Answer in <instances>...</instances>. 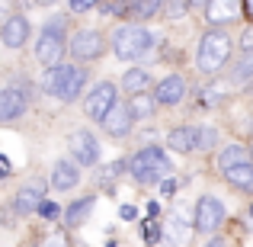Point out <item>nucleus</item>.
<instances>
[{"label":"nucleus","mask_w":253,"mask_h":247,"mask_svg":"<svg viewBox=\"0 0 253 247\" xmlns=\"http://www.w3.org/2000/svg\"><path fill=\"white\" fill-rule=\"evenodd\" d=\"M39 215H42V218H48V222H55V218L61 215V205H58V202H51V199H45V202H42V209H39Z\"/></svg>","instance_id":"32"},{"label":"nucleus","mask_w":253,"mask_h":247,"mask_svg":"<svg viewBox=\"0 0 253 247\" xmlns=\"http://www.w3.org/2000/svg\"><path fill=\"white\" fill-rule=\"evenodd\" d=\"M244 13H247V19L253 23V0H244Z\"/></svg>","instance_id":"40"},{"label":"nucleus","mask_w":253,"mask_h":247,"mask_svg":"<svg viewBox=\"0 0 253 247\" xmlns=\"http://www.w3.org/2000/svg\"><path fill=\"white\" fill-rule=\"evenodd\" d=\"M29 109V84L10 81L0 90V122H13Z\"/></svg>","instance_id":"6"},{"label":"nucleus","mask_w":253,"mask_h":247,"mask_svg":"<svg viewBox=\"0 0 253 247\" xmlns=\"http://www.w3.org/2000/svg\"><path fill=\"white\" fill-rule=\"evenodd\" d=\"M45 202V180H32V183L19 186L16 196H13V209L19 212V215H32V212H39Z\"/></svg>","instance_id":"11"},{"label":"nucleus","mask_w":253,"mask_h":247,"mask_svg":"<svg viewBox=\"0 0 253 247\" xmlns=\"http://www.w3.org/2000/svg\"><path fill=\"white\" fill-rule=\"evenodd\" d=\"M86 87V71L77 64H58L42 74V90L61 103H74Z\"/></svg>","instance_id":"2"},{"label":"nucleus","mask_w":253,"mask_h":247,"mask_svg":"<svg viewBox=\"0 0 253 247\" xmlns=\"http://www.w3.org/2000/svg\"><path fill=\"white\" fill-rule=\"evenodd\" d=\"M122 87L128 93H135V97H141L144 90L151 87V71H144V68H128L122 74Z\"/></svg>","instance_id":"21"},{"label":"nucleus","mask_w":253,"mask_h":247,"mask_svg":"<svg viewBox=\"0 0 253 247\" xmlns=\"http://www.w3.org/2000/svg\"><path fill=\"white\" fill-rule=\"evenodd\" d=\"M192 231H196V225H189L186 215L176 209V212H170L167 225H164V241H167V247H189Z\"/></svg>","instance_id":"13"},{"label":"nucleus","mask_w":253,"mask_h":247,"mask_svg":"<svg viewBox=\"0 0 253 247\" xmlns=\"http://www.w3.org/2000/svg\"><path fill=\"white\" fill-rule=\"evenodd\" d=\"M167 148L179 151V154H196L199 151V129L196 125H179L167 135Z\"/></svg>","instance_id":"18"},{"label":"nucleus","mask_w":253,"mask_h":247,"mask_svg":"<svg viewBox=\"0 0 253 247\" xmlns=\"http://www.w3.org/2000/svg\"><path fill=\"white\" fill-rule=\"evenodd\" d=\"M68 151H71V161L77 167H96L99 164V145L90 132H74L68 142Z\"/></svg>","instance_id":"10"},{"label":"nucleus","mask_w":253,"mask_h":247,"mask_svg":"<svg viewBox=\"0 0 253 247\" xmlns=\"http://www.w3.org/2000/svg\"><path fill=\"white\" fill-rule=\"evenodd\" d=\"M176 186H179V180L176 177H167L161 183V193H164V196H173V193H176Z\"/></svg>","instance_id":"35"},{"label":"nucleus","mask_w":253,"mask_h":247,"mask_svg":"<svg viewBox=\"0 0 253 247\" xmlns=\"http://www.w3.org/2000/svg\"><path fill=\"white\" fill-rule=\"evenodd\" d=\"M157 13H164L161 0H144V3H128V19L135 23H144V19H154Z\"/></svg>","instance_id":"24"},{"label":"nucleus","mask_w":253,"mask_h":247,"mask_svg":"<svg viewBox=\"0 0 253 247\" xmlns=\"http://www.w3.org/2000/svg\"><path fill=\"white\" fill-rule=\"evenodd\" d=\"M154 99L161 106H176L186 99V77L183 74H167L161 84L154 87Z\"/></svg>","instance_id":"14"},{"label":"nucleus","mask_w":253,"mask_h":247,"mask_svg":"<svg viewBox=\"0 0 253 247\" xmlns=\"http://www.w3.org/2000/svg\"><path fill=\"white\" fill-rule=\"evenodd\" d=\"M196 129H199V151H215V145H218L215 125H196Z\"/></svg>","instance_id":"27"},{"label":"nucleus","mask_w":253,"mask_h":247,"mask_svg":"<svg viewBox=\"0 0 253 247\" xmlns=\"http://www.w3.org/2000/svg\"><path fill=\"white\" fill-rule=\"evenodd\" d=\"M154 45H157V36L148 26L122 23L112 32V51H116V58H122V61H141V58L151 55Z\"/></svg>","instance_id":"1"},{"label":"nucleus","mask_w":253,"mask_h":247,"mask_svg":"<svg viewBox=\"0 0 253 247\" xmlns=\"http://www.w3.org/2000/svg\"><path fill=\"white\" fill-rule=\"evenodd\" d=\"M164 241V225H157V222H144V244H161Z\"/></svg>","instance_id":"29"},{"label":"nucleus","mask_w":253,"mask_h":247,"mask_svg":"<svg viewBox=\"0 0 253 247\" xmlns=\"http://www.w3.org/2000/svg\"><path fill=\"white\" fill-rule=\"evenodd\" d=\"M250 157H253V151L250 148H244V145H237V142H231L228 148H221L218 151V170L221 173H228V170H234V167H244V164H250Z\"/></svg>","instance_id":"19"},{"label":"nucleus","mask_w":253,"mask_h":247,"mask_svg":"<svg viewBox=\"0 0 253 247\" xmlns=\"http://www.w3.org/2000/svg\"><path fill=\"white\" fill-rule=\"evenodd\" d=\"M93 205H96V196H81V199H74V202L64 209V225H68V228H77V225H84L86 218H90Z\"/></svg>","instance_id":"20"},{"label":"nucleus","mask_w":253,"mask_h":247,"mask_svg":"<svg viewBox=\"0 0 253 247\" xmlns=\"http://www.w3.org/2000/svg\"><path fill=\"white\" fill-rule=\"evenodd\" d=\"M68 51L74 55V61H96L106 51V39H103V32H96V29H81V32L71 36Z\"/></svg>","instance_id":"9"},{"label":"nucleus","mask_w":253,"mask_h":247,"mask_svg":"<svg viewBox=\"0 0 253 247\" xmlns=\"http://www.w3.org/2000/svg\"><path fill=\"white\" fill-rule=\"evenodd\" d=\"M71 13H90V10H99V3H93V0H71Z\"/></svg>","instance_id":"33"},{"label":"nucleus","mask_w":253,"mask_h":247,"mask_svg":"<svg viewBox=\"0 0 253 247\" xmlns=\"http://www.w3.org/2000/svg\"><path fill=\"white\" fill-rule=\"evenodd\" d=\"M119 103V90H116V84L112 81H103V84H96L90 93H86V99H84V112L90 119H96V122H103L106 116L112 112V106Z\"/></svg>","instance_id":"7"},{"label":"nucleus","mask_w":253,"mask_h":247,"mask_svg":"<svg viewBox=\"0 0 253 247\" xmlns=\"http://www.w3.org/2000/svg\"><path fill=\"white\" fill-rule=\"evenodd\" d=\"M131 125H135V116H131V109H128L125 99H119V103L112 106V112L103 119V132L109 138H128L131 135Z\"/></svg>","instance_id":"12"},{"label":"nucleus","mask_w":253,"mask_h":247,"mask_svg":"<svg viewBox=\"0 0 253 247\" xmlns=\"http://www.w3.org/2000/svg\"><path fill=\"white\" fill-rule=\"evenodd\" d=\"M0 177H10V157H0Z\"/></svg>","instance_id":"38"},{"label":"nucleus","mask_w":253,"mask_h":247,"mask_svg":"<svg viewBox=\"0 0 253 247\" xmlns=\"http://www.w3.org/2000/svg\"><path fill=\"white\" fill-rule=\"evenodd\" d=\"M128 173L138 180V183H157V180H167V173H173V161L164 154L157 145H148V148L135 151L128 157Z\"/></svg>","instance_id":"4"},{"label":"nucleus","mask_w":253,"mask_h":247,"mask_svg":"<svg viewBox=\"0 0 253 247\" xmlns=\"http://www.w3.org/2000/svg\"><path fill=\"white\" fill-rule=\"evenodd\" d=\"M39 247H68V238H64V231H51V235L42 238Z\"/></svg>","instance_id":"31"},{"label":"nucleus","mask_w":253,"mask_h":247,"mask_svg":"<svg viewBox=\"0 0 253 247\" xmlns=\"http://www.w3.org/2000/svg\"><path fill=\"white\" fill-rule=\"evenodd\" d=\"M205 247H228V241H224V238H211V241L205 244Z\"/></svg>","instance_id":"39"},{"label":"nucleus","mask_w":253,"mask_h":247,"mask_svg":"<svg viewBox=\"0 0 253 247\" xmlns=\"http://www.w3.org/2000/svg\"><path fill=\"white\" fill-rule=\"evenodd\" d=\"M154 106H157V99L148 97V93L128 99V109H131V116H135V122H138V119H151V116H154Z\"/></svg>","instance_id":"26"},{"label":"nucleus","mask_w":253,"mask_h":247,"mask_svg":"<svg viewBox=\"0 0 253 247\" xmlns=\"http://www.w3.org/2000/svg\"><path fill=\"white\" fill-rule=\"evenodd\" d=\"M192 3H186V0H170V3H164V16L167 19H176V16H186L189 13Z\"/></svg>","instance_id":"30"},{"label":"nucleus","mask_w":253,"mask_h":247,"mask_svg":"<svg viewBox=\"0 0 253 247\" xmlns=\"http://www.w3.org/2000/svg\"><path fill=\"white\" fill-rule=\"evenodd\" d=\"M205 10V19L215 26L221 23H231V19H237L244 13V3H237V0H209V3H202Z\"/></svg>","instance_id":"17"},{"label":"nucleus","mask_w":253,"mask_h":247,"mask_svg":"<svg viewBox=\"0 0 253 247\" xmlns=\"http://www.w3.org/2000/svg\"><path fill=\"white\" fill-rule=\"evenodd\" d=\"M144 212H148V215H151V222H154V218L161 215V202H157V199H151V202L144 205Z\"/></svg>","instance_id":"37"},{"label":"nucleus","mask_w":253,"mask_h":247,"mask_svg":"<svg viewBox=\"0 0 253 247\" xmlns=\"http://www.w3.org/2000/svg\"><path fill=\"white\" fill-rule=\"evenodd\" d=\"M250 81H253V51H241L234 71H231V84L244 87V84H250Z\"/></svg>","instance_id":"22"},{"label":"nucleus","mask_w":253,"mask_h":247,"mask_svg":"<svg viewBox=\"0 0 253 247\" xmlns=\"http://www.w3.org/2000/svg\"><path fill=\"white\" fill-rule=\"evenodd\" d=\"M231 49H234V42H231L228 32H224V29H209L202 39H199V49H196V68L202 71L205 77H215L218 71L228 64Z\"/></svg>","instance_id":"3"},{"label":"nucleus","mask_w":253,"mask_h":247,"mask_svg":"<svg viewBox=\"0 0 253 247\" xmlns=\"http://www.w3.org/2000/svg\"><path fill=\"white\" fill-rule=\"evenodd\" d=\"M250 151H253V145H250Z\"/></svg>","instance_id":"42"},{"label":"nucleus","mask_w":253,"mask_h":247,"mask_svg":"<svg viewBox=\"0 0 253 247\" xmlns=\"http://www.w3.org/2000/svg\"><path fill=\"white\" fill-rule=\"evenodd\" d=\"M119 215H122L125 222H135V218H138V209L131 202H125V205H119Z\"/></svg>","instance_id":"34"},{"label":"nucleus","mask_w":253,"mask_h":247,"mask_svg":"<svg viewBox=\"0 0 253 247\" xmlns=\"http://www.w3.org/2000/svg\"><path fill=\"white\" fill-rule=\"evenodd\" d=\"M26 39H29V19L16 13V16H10L3 23V29H0V42H3L6 49L16 51V49H23V45H26Z\"/></svg>","instance_id":"16"},{"label":"nucleus","mask_w":253,"mask_h":247,"mask_svg":"<svg viewBox=\"0 0 253 247\" xmlns=\"http://www.w3.org/2000/svg\"><path fill=\"white\" fill-rule=\"evenodd\" d=\"M224 222V202L215 196H202L196 202V218H192V225H196L199 235H215L218 228H221Z\"/></svg>","instance_id":"8"},{"label":"nucleus","mask_w":253,"mask_h":247,"mask_svg":"<svg viewBox=\"0 0 253 247\" xmlns=\"http://www.w3.org/2000/svg\"><path fill=\"white\" fill-rule=\"evenodd\" d=\"M48 183H51V190H61V193L74 190V186L81 183V167H77L74 161H55L51 164Z\"/></svg>","instance_id":"15"},{"label":"nucleus","mask_w":253,"mask_h":247,"mask_svg":"<svg viewBox=\"0 0 253 247\" xmlns=\"http://www.w3.org/2000/svg\"><path fill=\"white\" fill-rule=\"evenodd\" d=\"M228 90H231V84L211 81L209 87H202V90H199V103H202V106H218L224 97H228Z\"/></svg>","instance_id":"25"},{"label":"nucleus","mask_w":253,"mask_h":247,"mask_svg":"<svg viewBox=\"0 0 253 247\" xmlns=\"http://www.w3.org/2000/svg\"><path fill=\"white\" fill-rule=\"evenodd\" d=\"M71 49V42H64V19L55 16L48 19V23L42 26V32H39L36 39V58L45 64V71L48 68H58L61 64V55Z\"/></svg>","instance_id":"5"},{"label":"nucleus","mask_w":253,"mask_h":247,"mask_svg":"<svg viewBox=\"0 0 253 247\" xmlns=\"http://www.w3.org/2000/svg\"><path fill=\"white\" fill-rule=\"evenodd\" d=\"M122 170H128V161H116V164H106L103 167V170H99V186H109L112 183V180H116L119 177V173H122Z\"/></svg>","instance_id":"28"},{"label":"nucleus","mask_w":253,"mask_h":247,"mask_svg":"<svg viewBox=\"0 0 253 247\" xmlns=\"http://www.w3.org/2000/svg\"><path fill=\"white\" fill-rule=\"evenodd\" d=\"M250 218H253V202H250Z\"/></svg>","instance_id":"41"},{"label":"nucleus","mask_w":253,"mask_h":247,"mask_svg":"<svg viewBox=\"0 0 253 247\" xmlns=\"http://www.w3.org/2000/svg\"><path fill=\"white\" fill-rule=\"evenodd\" d=\"M224 180H228L234 190L253 193V164H244V167H234V170H228V173H224Z\"/></svg>","instance_id":"23"},{"label":"nucleus","mask_w":253,"mask_h":247,"mask_svg":"<svg viewBox=\"0 0 253 247\" xmlns=\"http://www.w3.org/2000/svg\"><path fill=\"white\" fill-rule=\"evenodd\" d=\"M241 51H253V26L247 32H244V39H241Z\"/></svg>","instance_id":"36"}]
</instances>
